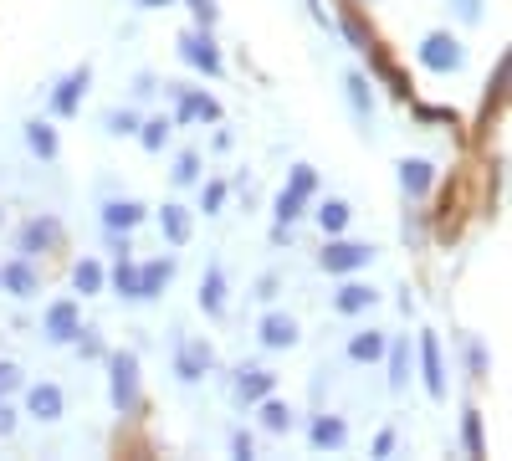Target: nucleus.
Returning a JSON list of instances; mask_svg holds the SVG:
<instances>
[{
	"instance_id": "13",
	"label": "nucleus",
	"mask_w": 512,
	"mask_h": 461,
	"mask_svg": "<svg viewBox=\"0 0 512 461\" xmlns=\"http://www.w3.org/2000/svg\"><path fill=\"white\" fill-rule=\"evenodd\" d=\"M169 282H175V257L144 262V267H139V292H134V298H139V303H149V298H159V292H164Z\"/></svg>"
},
{
	"instance_id": "7",
	"label": "nucleus",
	"mask_w": 512,
	"mask_h": 461,
	"mask_svg": "<svg viewBox=\"0 0 512 461\" xmlns=\"http://www.w3.org/2000/svg\"><path fill=\"white\" fill-rule=\"evenodd\" d=\"M420 374L431 400H446V359H441V339L436 333H420Z\"/></svg>"
},
{
	"instance_id": "24",
	"label": "nucleus",
	"mask_w": 512,
	"mask_h": 461,
	"mask_svg": "<svg viewBox=\"0 0 512 461\" xmlns=\"http://www.w3.org/2000/svg\"><path fill=\"white\" fill-rule=\"evenodd\" d=\"M26 144H31L36 159H57V149H62V144H57V129H52V123H41V118L26 123Z\"/></svg>"
},
{
	"instance_id": "9",
	"label": "nucleus",
	"mask_w": 512,
	"mask_h": 461,
	"mask_svg": "<svg viewBox=\"0 0 512 461\" xmlns=\"http://www.w3.org/2000/svg\"><path fill=\"white\" fill-rule=\"evenodd\" d=\"M231 390H236V405H256L262 395H272V390H277V374H272V369H262V364H241Z\"/></svg>"
},
{
	"instance_id": "15",
	"label": "nucleus",
	"mask_w": 512,
	"mask_h": 461,
	"mask_svg": "<svg viewBox=\"0 0 512 461\" xmlns=\"http://www.w3.org/2000/svg\"><path fill=\"white\" fill-rule=\"evenodd\" d=\"M62 390L57 385H31L26 390V415H31V421H62Z\"/></svg>"
},
{
	"instance_id": "3",
	"label": "nucleus",
	"mask_w": 512,
	"mask_h": 461,
	"mask_svg": "<svg viewBox=\"0 0 512 461\" xmlns=\"http://www.w3.org/2000/svg\"><path fill=\"white\" fill-rule=\"evenodd\" d=\"M180 57H185L195 72H205V77H221V72H226V57H221V47H216V36H210V26H195V31L180 36Z\"/></svg>"
},
{
	"instance_id": "1",
	"label": "nucleus",
	"mask_w": 512,
	"mask_h": 461,
	"mask_svg": "<svg viewBox=\"0 0 512 461\" xmlns=\"http://www.w3.org/2000/svg\"><path fill=\"white\" fill-rule=\"evenodd\" d=\"M108 400H113L118 415H139V405H144V395H139V354H128V349L108 354Z\"/></svg>"
},
{
	"instance_id": "29",
	"label": "nucleus",
	"mask_w": 512,
	"mask_h": 461,
	"mask_svg": "<svg viewBox=\"0 0 512 461\" xmlns=\"http://www.w3.org/2000/svg\"><path fill=\"white\" fill-rule=\"evenodd\" d=\"M256 405H262V426L267 431H292V405H282V400H272V395H262V400H256Z\"/></svg>"
},
{
	"instance_id": "20",
	"label": "nucleus",
	"mask_w": 512,
	"mask_h": 461,
	"mask_svg": "<svg viewBox=\"0 0 512 461\" xmlns=\"http://www.w3.org/2000/svg\"><path fill=\"white\" fill-rule=\"evenodd\" d=\"M139 221H144V205L139 200H108L103 205V226L108 231H134Z\"/></svg>"
},
{
	"instance_id": "41",
	"label": "nucleus",
	"mask_w": 512,
	"mask_h": 461,
	"mask_svg": "<svg viewBox=\"0 0 512 461\" xmlns=\"http://www.w3.org/2000/svg\"><path fill=\"white\" fill-rule=\"evenodd\" d=\"M374 456H395V431H379L374 436Z\"/></svg>"
},
{
	"instance_id": "8",
	"label": "nucleus",
	"mask_w": 512,
	"mask_h": 461,
	"mask_svg": "<svg viewBox=\"0 0 512 461\" xmlns=\"http://www.w3.org/2000/svg\"><path fill=\"white\" fill-rule=\"evenodd\" d=\"M88 82H93V67H72V72L57 82V93H52V113H57V118H72V113L82 108Z\"/></svg>"
},
{
	"instance_id": "21",
	"label": "nucleus",
	"mask_w": 512,
	"mask_h": 461,
	"mask_svg": "<svg viewBox=\"0 0 512 461\" xmlns=\"http://www.w3.org/2000/svg\"><path fill=\"white\" fill-rule=\"evenodd\" d=\"M308 441H313L318 451H338V446L349 441V426L338 421V415H318V421H313V431H308Z\"/></svg>"
},
{
	"instance_id": "23",
	"label": "nucleus",
	"mask_w": 512,
	"mask_h": 461,
	"mask_svg": "<svg viewBox=\"0 0 512 461\" xmlns=\"http://www.w3.org/2000/svg\"><path fill=\"white\" fill-rule=\"evenodd\" d=\"M159 231H164L169 246H185L190 241V211H185V205H164V211H159Z\"/></svg>"
},
{
	"instance_id": "28",
	"label": "nucleus",
	"mask_w": 512,
	"mask_h": 461,
	"mask_svg": "<svg viewBox=\"0 0 512 461\" xmlns=\"http://www.w3.org/2000/svg\"><path fill=\"white\" fill-rule=\"evenodd\" d=\"M103 282H108V277H103V267H98L93 257L72 267V287L82 292V298H93V292H103Z\"/></svg>"
},
{
	"instance_id": "36",
	"label": "nucleus",
	"mask_w": 512,
	"mask_h": 461,
	"mask_svg": "<svg viewBox=\"0 0 512 461\" xmlns=\"http://www.w3.org/2000/svg\"><path fill=\"white\" fill-rule=\"evenodd\" d=\"M185 6L195 11V26H216V16H221L216 0H185Z\"/></svg>"
},
{
	"instance_id": "39",
	"label": "nucleus",
	"mask_w": 512,
	"mask_h": 461,
	"mask_svg": "<svg viewBox=\"0 0 512 461\" xmlns=\"http://www.w3.org/2000/svg\"><path fill=\"white\" fill-rule=\"evenodd\" d=\"M466 364H472V380H482V374H487V349L472 339V344H466Z\"/></svg>"
},
{
	"instance_id": "18",
	"label": "nucleus",
	"mask_w": 512,
	"mask_h": 461,
	"mask_svg": "<svg viewBox=\"0 0 512 461\" xmlns=\"http://www.w3.org/2000/svg\"><path fill=\"white\" fill-rule=\"evenodd\" d=\"M374 303H379V292H374V287H364V282H344V287H338V298H333V308L344 313V318L369 313Z\"/></svg>"
},
{
	"instance_id": "2",
	"label": "nucleus",
	"mask_w": 512,
	"mask_h": 461,
	"mask_svg": "<svg viewBox=\"0 0 512 461\" xmlns=\"http://www.w3.org/2000/svg\"><path fill=\"white\" fill-rule=\"evenodd\" d=\"M318 195V175H313V164H297V170L287 175V185H282V195H277V205H272V216H277V226H292L297 216H303V205Z\"/></svg>"
},
{
	"instance_id": "33",
	"label": "nucleus",
	"mask_w": 512,
	"mask_h": 461,
	"mask_svg": "<svg viewBox=\"0 0 512 461\" xmlns=\"http://www.w3.org/2000/svg\"><path fill=\"white\" fill-rule=\"evenodd\" d=\"M221 205H226V185H221V180H210V185L200 190V211H205V216H216Z\"/></svg>"
},
{
	"instance_id": "4",
	"label": "nucleus",
	"mask_w": 512,
	"mask_h": 461,
	"mask_svg": "<svg viewBox=\"0 0 512 461\" xmlns=\"http://www.w3.org/2000/svg\"><path fill=\"white\" fill-rule=\"evenodd\" d=\"M415 57H420V67H425V72H441V77H446V72H461L466 47H461V41H456L451 31H431V36L420 41V52H415Z\"/></svg>"
},
{
	"instance_id": "19",
	"label": "nucleus",
	"mask_w": 512,
	"mask_h": 461,
	"mask_svg": "<svg viewBox=\"0 0 512 461\" xmlns=\"http://www.w3.org/2000/svg\"><path fill=\"white\" fill-rule=\"evenodd\" d=\"M200 308H205L210 318L226 313V272H221V267H205V277H200Z\"/></svg>"
},
{
	"instance_id": "11",
	"label": "nucleus",
	"mask_w": 512,
	"mask_h": 461,
	"mask_svg": "<svg viewBox=\"0 0 512 461\" xmlns=\"http://www.w3.org/2000/svg\"><path fill=\"white\" fill-rule=\"evenodd\" d=\"M77 328H82V318H77V303H72V298L52 303L47 318H41V333H47L52 344H72V339H77Z\"/></svg>"
},
{
	"instance_id": "42",
	"label": "nucleus",
	"mask_w": 512,
	"mask_h": 461,
	"mask_svg": "<svg viewBox=\"0 0 512 461\" xmlns=\"http://www.w3.org/2000/svg\"><path fill=\"white\" fill-rule=\"evenodd\" d=\"M456 16L461 21H482V6H477V0H456Z\"/></svg>"
},
{
	"instance_id": "6",
	"label": "nucleus",
	"mask_w": 512,
	"mask_h": 461,
	"mask_svg": "<svg viewBox=\"0 0 512 461\" xmlns=\"http://www.w3.org/2000/svg\"><path fill=\"white\" fill-rule=\"evenodd\" d=\"M57 241H62V221L57 216H31L16 231V251H21V257H41V251H52Z\"/></svg>"
},
{
	"instance_id": "32",
	"label": "nucleus",
	"mask_w": 512,
	"mask_h": 461,
	"mask_svg": "<svg viewBox=\"0 0 512 461\" xmlns=\"http://www.w3.org/2000/svg\"><path fill=\"white\" fill-rule=\"evenodd\" d=\"M461 441H466V456H482V451H487V446H482V415H477V410L461 415Z\"/></svg>"
},
{
	"instance_id": "40",
	"label": "nucleus",
	"mask_w": 512,
	"mask_h": 461,
	"mask_svg": "<svg viewBox=\"0 0 512 461\" xmlns=\"http://www.w3.org/2000/svg\"><path fill=\"white\" fill-rule=\"evenodd\" d=\"M231 451H236L241 461H251V456H256V441H251L246 431H236V436H231Z\"/></svg>"
},
{
	"instance_id": "25",
	"label": "nucleus",
	"mask_w": 512,
	"mask_h": 461,
	"mask_svg": "<svg viewBox=\"0 0 512 461\" xmlns=\"http://www.w3.org/2000/svg\"><path fill=\"white\" fill-rule=\"evenodd\" d=\"M384 344H390V339H384V333H354V339H349V359L354 364H374V359H384Z\"/></svg>"
},
{
	"instance_id": "16",
	"label": "nucleus",
	"mask_w": 512,
	"mask_h": 461,
	"mask_svg": "<svg viewBox=\"0 0 512 461\" xmlns=\"http://www.w3.org/2000/svg\"><path fill=\"white\" fill-rule=\"evenodd\" d=\"M431 185H436V164H431V159H400V190H405V195L420 200Z\"/></svg>"
},
{
	"instance_id": "26",
	"label": "nucleus",
	"mask_w": 512,
	"mask_h": 461,
	"mask_svg": "<svg viewBox=\"0 0 512 461\" xmlns=\"http://www.w3.org/2000/svg\"><path fill=\"white\" fill-rule=\"evenodd\" d=\"M384 354H390V390H405L410 385V344L395 339V344H384Z\"/></svg>"
},
{
	"instance_id": "35",
	"label": "nucleus",
	"mask_w": 512,
	"mask_h": 461,
	"mask_svg": "<svg viewBox=\"0 0 512 461\" xmlns=\"http://www.w3.org/2000/svg\"><path fill=\"white\" fill-rule=\"evenodd\" d=\"M77 349H82V359H103V339L93 328H77Z\"/></svg>"
},
{
	"instance_id": "10",
	"label": "nucleus",
	"mask_w": 512,
	"mask_h": 461,
	"mask_svg": "<svg viewBox=\"0 0 512 461\" xmlns=\"http://www.w3.org/2000/svg\"><path fill=\"white\" fill-rule=\"evenodd\" d=\"M221 118V103L210 98L205 88H180V103H175V123H216Z\"/></svg>"
},
{
	"instance_id": "34",
	"label": "nucleus",
	"mask_w": 512,
	"mask_h": 461,
	"mask_svg": "<svg viewBox=\"0 0 512 461\" xmlns=\"http://www.w3.org/2000/svg\"><path fill=\"white\" fill-rule=\"evenodd\" d=\"M200 180V154H180L175 159V185H195Z\"/></svg>"
},
{
	"instance_id": "37",
	"label": "nucleus",
	"mask_w": 512,
	"mask_h": 461,
	"mask_svg": "<svg viewBox=\"0 0 512 461\" xmlns=\"http://www.w3.org/2000/svg\"><path fill=\"white\" fill-rule=\"evenodd\" d=\"M103 123H108V134H134V129H139V118L128 113V108H123V113H108Z\"/></svg>"
},
{
	"instance_id": "17",
	"label": "nucleus",
	"mask_w": 512,
	"mask_h": 461,
	"mask_svg": "<svg viewBox=\"0 0 512 461\" xmlns=\"http://www.w3.org/2000/svg\"><path fill=\"white\" fill-rule=\"evenodd\" d=\"M303 333H297V318H287V313H267L262 318V344L267 349H292Z\"/></svg>"
},
{
	"instance_id": "27",
	"label": "nucleus",
	"mask_w": 512,
	"mask_h": 461,
	"mask_svg": "<svg viewBox=\"0 0 512 461\" xmlns=\"http://www.w3.org/2000/svg\"><path fill=\"white\" fill-rule=\"evenodd\" d=\"M349 221H354V211H349L344 200H323V205H318V226H323L328 236H338V231H349Z\"/></svg>"
},
{
	"instance_id": "45",
	"label": "nucleus",
	"mask_w": 512,
	"mask_h": 461,
	"mask_svg": "<svg viewBox=\"0 0 512 461\" xmlns=\"http://www.w3.org/2000/svg\"><path fill=\"white\" fill-rule=\"evenodd\" d=\"M175 0H139V11H169Z\"/></svg>"
},
{
	"instance_id": "22",
	"label": "nucleus",
	"mask_w": 512,
	"mask_h": 461,
	"mask_svg": "<svg viewBox=\"0 0 512 461\" xmlns=\"http://www.w3.org/2000/svg\"><path fill=\"white\" fill-rule=\"evenodd\" d=\"M344 93H349L354 118H359V123H369V118H374V93H369V77H364V72H349V77H344Z\"/></svg>"
},
{
	"instance_id": "5",
	"label": "nucleus",
	"mask_w": 512,
	"mask_h": 461,
	"mask_svg": "<svg viewBox=\"0 0 512 461\" xmlns=\"http://www.w3.org/2000/svg\"><path fill=\"white\" fill-rule=\"evenodd\" d=\"M318 262L333 277H349V272H359V267L374 262V246H364V241H328V251H323Z\"/></svg>"
},
{
	"instance_id": "30",
	"label": "nucleus",
	"mask_w": 512,
	"mask_h": 461,
	"mask_svg": "<svg viewBox=\"0 0 512 461\" xmlns=\"http://www.w3.org/2000/svg\"><path fill=\"white\" fill-rule=\"evenodd\" d=\"M113 287H118V298H134V292H139V262L118 257V267H113ZM134 303H139V298H134Z\"/></svg>"
},
{
	"instance_id": "44",
	"label": "nucleus",
	"mask_w": 512,
	"mask_h": 461,
	"mask_svg": "<svg viewBox=\"0 0 512 461\" xmlns=\"http://www.w3.org/2000/svg\"><path fill=\"white\" fill-rule=\"evenodd\" d=\"M420 118H425V123H446V118H451V108H420Z\"/></svg>"
},
{
	"instance_id": "43",
	"label": "nucleus",
	"mask_w": 512,
	"mask_h": 461,
	"mask_svg": "<svg viewBox=\"0 0 512 461\" xmlns=\"http://www.w3.org/2000/svg\"><path fill=\"white\" fill-rule=\"evenodd\" d=\"M11 431H16V410L0 400V436H11Z\"/></svg>"
},
{
	"instance_id": "31",
	"label": "nucleus",
	"mask_w": 512,
	"mask_h": 461,
	"mask_svg": "<svg viewBox=\"0 0 512 461\" xmlns=\"http://www.w3.org/2000/svg\"><path fill=\"white\" fill-rule=\"evenodd\" d=\"M139 129H144V134H139V139H144V149H149V154H159V149L169 144V129H175V118H149V123H139Z\"/></svg>"
},
{
	"instance_id": "14",
	"label": "nucleus",
	"mask_w": 512,
	"mask_h": 461,
	"mask_svg": "<svg viewBox=\"0 0 512 461\" xmlns=\"http://www.w3.org/2000/svg\"><path fill=\"white\" fill-rule=\"evenodd\" d=\"M0 287L11 292V298H36V267H31V257H16V262H6L0 267Z\"/></svg>"
},
{
	"instance_id": "12",
	"label": "nucleus",
	"mask_w": 512,
	"mask_h": 461,
	"mask_svg": "<svg viewBox=\"0 0 512 461\" xmlns=\"http://www.w3.org/2000/svg\"><path fill=\"white\" fill-rule=\"evenodd\" d=\"M216 369V349L210 344H200V339H190V344H180V354H175V374L185 385H195L200 374H210Z\"/></svg>"
},
{
	"instance_id": "38",
	"label": "nucleus",
	"mask_w": 512,
	"mask_h": 461,
	"mask_svg": "<svg viewBox=\"0 0 512 461\" xmlns=\"http://www.w3.org/2000/svg\"><path fill=\"white\" fill-rule=\"evenodd\" d=\"M16 385H21V369H16L11 359H0V400H6Z\"/></svg>"
}]
</instances>
